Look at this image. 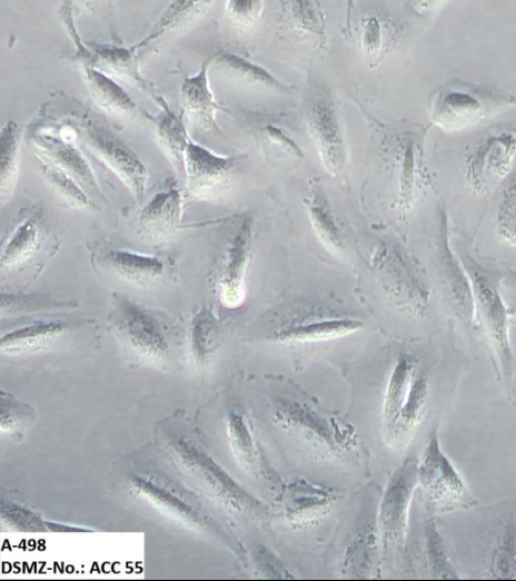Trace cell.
<instances>
[{
	"instance_id": "obj_18",
	"label": "cell",
	"mask_w": 516,
	"mask_h": 581,
	"mask_svg": "<svg viewBox=\"0 0 516 581\" xmlns=\"http://www.w3.org/2000/svg\"><path fill=\"white\" fill-rule=\"evenodd\" d=\"M254 249L251 218H244L227 246L217 276V292L222 306L236 309L246 299V273Z\"/></svg>"
},
{
	"instance_id": "obj_15",
	"label": "cell",
	"mask_w": 516,
	"mask_h": 581,
	"mask_svg": "<svg viewBox=\"0 0 516 581\" xmlns=\"http://www.w3.org/2000/svg\"><path fill=\"white\" fill-rule=\"evenodd\" d=\"M474 297L475 314L500 364L505 378L514 371V355L509 341V322L506 305L489 278L478 270L467 272Z\"/></svg>"
},
{
	"instance_id": "obj_9",
	"label": "cell",
	"mask_w": 516,
	"mask_h": 581,
	"mask_svg": "<svg viewBox=\"0 0 516 581\" xmlns=\"http://www.w3.org/2000/svg\"><path fill=\"white\" fill-rule=\"evenodd\" d=\"M386 141L387 154L396 173L394 208L405 215L415 206L429 181L424 134L413 129L396 131Z\"/></svg>"
},
{
	"instance_id": "obj_33",
	"label": "cell",
	"mask_w": 516,
	"mask_h": 581,
	"mask_svg": "<svg viewBox=\"0 0 516 581\" xmlns=\"http://www.w3.org/2000/svg\"><path fill=\"white\" fill-rule=\"evenodd\" d=\"M0 522L1 529L10 532L40 533L81 530L47 521L41 513L24 502L6 494H2L0 500Z\"/></svg>"
},
{
	"instance_id": "obj_32",
	"label": "cell",
	"mask_w": 516,
	"mask_h": 581,
	"mask_svg": "<svg viewBox=\"0 0 516 581\" xmlns=\"http://www.w3.org/2000/svg\"><path fill=\"white\" fill-rule=\"evenodd\" d=\"M211 65L222 76L236 82L264 86L288 93L292 90V87L279 80L264 67L232 52L216 55L211 58Z\"/></svg>"
},
{
	"instance_id": "obj_37",
	"label": "cell",
	"mask_w": 516,
	"mask_h": 581,
	"mask_svg": "<svg viewBox=\"0 0 516 581\" xmlns=\"http://www.w3.org/2000/svg\"><path fill=\"white\" fill-rule=\"evenodd\" d=\"M37 410L12 393H0V434L12 441H21L26 432L36 423Z\"/></svg>"
},
{
	"instance_id": "obj_16",
	"label": "cell",
	"mask_w": 516,
	"mask_h": 581,
	"mask_svg": "<svg viewBox=\"0 0 516 581\" xmlns=\"http://www.w3.org/2000/svg\"><path fill=\"white\" fill-rule=\"evenodd\" d=\"M516 159V134L488 136L465 156V174L475 194H487L492 183L506 179Z\"/></svg>"
},
{
	"instance_id": "obj_44",
	"label": "cell",
	"mask_w": 516,
	"mask_h": 581,
	"mask_svg": "<svg viewBox=\"0 0 516 581\" xmlns=\"http://www.w3.org/2000/svg\"><path fill=\"white\" fill-rule=\"evenodd\" d=\"M425 533L428 561L433 574L441 579L454 578L455 573L453 572L446 557L444 543L433 521H428L426 524Z\"/></svg>"
},
{
	"instance_id": "obj_22",
	"label": "cell",
	"mask_w": 516,
	"mask_h": 581,
	"mask_svg": "<svg viewBox=\"0 0 516 581\" xmlns=\"http://www.w3.org/2000/svg\"><path fill=\"white\" fill-rule=\"evenodd\" d=\"M327 488L299 480L290 483L282 494V514L294 529L314 524L326 515L336 501Z\"/></svg>"
},
{
	"instance_id": "obj_25",
	"label": "cell",
	"mask_w": 516,
	"mask_h": 581,
	"mask_svg": "<svg viewBox=\"0 0 516 581\" xmlns=\"http://www.w3.org/2000/svg\"><path fill=\"white\" fill-rule=\"evenodd\" d=\"M429 381L417 370L398 417L385 436V442L395 450H401L409 442L426 412L429 401Z\"/></svg>"
},
{
	"instance_id": "obj_29",
	"label": "cell",
	"mask_w": 516,
	"mask_h": 581,
	"mask_svg": "<svg viewBox=\"0 0 516 581\" xmlns=\"http://www.w3.org/2000/svg\"><path fill=\"white\" fill-rule=\"evenodd\" d=\"M188 341L195 365L200 368L208 366L222 341L220 321L211 308L202 306L194 315Z\"/></svg>"
},
{
	"instance_id": "obj_27",
	"label": "cell",
	"mask_w": 516,
	"mask_h": 581,
	"mask_svg": "<svg viewBox=\"0 0 516 581\" xmlns=\"http://www.w3.org/2000/svg\"><path fill=\"white\" fill-rule=\"evenodd\" d=\"M81 70L92 100L102 110L117 117H136L135 101L115 79L89 66L81 67Z\"/></svg>"
},
{
	"instance_id": "obj_35",
	"label": "cell",
	"mask_w": 516,
	"mask_h": 581,
	"mask_svg": "<svg viewBox=\"0 0 516 581\" xmlns=\"http://www.w3.org/2000/svg\"><path fill=\"white\" fill-rule=\"evenodd\" d=\"M21 131L14 120L7 121L0 132V200L3 206L17 186Z\"/></svg>"
},
{
	"instance_id": "obj_42",
	"label": "cell",
	"mask_w": 516,
	"mask_h": 581,
	"mask_svg": "<svg viewBox=\"0 0 516 581\" xmlns=\"http://www.w3.org/2000/svg\"><path fill=\"white\" fill-rule=\"evenodd\" d=\"M506 179L496 208V228L500 239L516 246V173Z\"/></svg>"
},
{
	"instance_id": "obj_11",
	"label": "cell",
	"mask_w": 516,
	"mask_h": 581,
	"mask_svg": "<svg viewBox=\"0 0 516 581\" xmlns=\"http://www.w3.org/2000/svg\"><path fill=\"white\" fill-rule=\"evenodd\" d=\"M417 474L418 460L411 455L389 476L378 510V532L385 551L404 546Z\"/></svg>"
},
{
	"instance_id": "obj_5",
	"label": "cell",
	"mask_w": 516,
	"mask_h": 581,
	"mask_svg": "<svg viewBox=\"0 0 516 581\" xmlns=\"http://www.w3.org/2000/svg\"><path fill=\"white\" fill-rule=\"evenodd\" d=\"M77 142L106 166L128 188L137 203L145 198L148 170L138 155L107 120L91 110L82 111L71 121Z\"/></svg>"
},
{
	"instance_id": "obj_24",
	"label": "cell",
	"mask_w": 516,
	"mask_h": 581,
	"mask_svg": "<svg viewBox=\"0 0 516 581\" xmlns=\"http://www.w3.org/2000/svg\"><path fill=\"white\" fill-rule=\"evenodd\" d=\"M210 66L211 58L204 61L199 71L187 77L181 86L183 110L199 128L206 131L219 130L216 116L220 107L209 87Z\"/></svg>"
},
{
	"instance_id": "obj_43",
	"label": "cell",
	"mask_w": 516,
	"mask_h": 581,
	"mask_svg": "<svg viewBox=\"0 0 516 581\" xmlns=\"http://www.w3.org/2000/svg\"><path fill=\"white\" fill-rule=\"evenodd\" d=\"M287 10L291 24L299 31L322 36L325 30L324 14L315 1H289Z\"/></svg>"
},
{
	"instance_id": "obj_17",
	"label": "cell",
	"mask_w": 516,
	"mask_h": 581,
	"mask_svg": "<svg viewBox=\"0 0 516 581\" xmlns=\"http://www.w3.org/2000/svg\"><path fill=\"white\" fill-rule=\"evenodd\" d=\"M237 163L236 156L217 155L190 139L183 157L188 191L200 200L218 198L229 187Z\"/></svg>"
},
{
	"instance_id": "obj_40",
	"label": "cell",
	"mask_w": 516,
	"mask_h": 581,
	"mask_svg": "<svg viewBox=\"0 0 516 581\" xmlns=\"http://www.w3.org/2000/svg\"><path fill=\"white\" fill-rule=\"evenodd\" d=\"M71 302H59L53 301L43 295H19V294H6L1 293V318L10 319L38 312L54 311L60 308H69L75 306Z\"/></svg>"
},
{
	"instance_id": "obj_46",
	"label": "cell",
	"mask_w": 516,
	"mask_h": 581,
	"mask_svg": "<svg viewBox=\"0 0 516 581\" xmlns=\"http://www.w3.org/2000/svg\"><path fill=\"white\" fill-rule=\"evenodd\" d=\"M266 140L276 146L277 148L286 151L288 155L294 157H304V152L298 142L289 136V134L281 127L275 124H267L262 128Z\"/></svg>"
},
{
	"instance_id": "obj_2",
	"label": "cell",
	"mask_w": 516,
	"mask_h": 581,
	"mask_svg": "<svg viewBox=\"0 0 516 581\" xmlns=\"http://www.w3.org/2000/svg\"><path fill=\"white\" fill-rule=\"evenodd\" d=\"M155 445L204 499L236 519L266 514V508L211 455L196 429L176 412L155 427Z\"/></svg>"
},
{
	"instance_id": "obj_14",
	"label": "cell",
	"mask_w": 516,
	"mask_h": 581,
	"mask_svg": "<svg viewBox=\"0 0 516 581\" xmlns=\"http://www.w3.org/2000/svg\"><path fill=\"white\" fill-rule=\"evenodd\" d=\"M376 267L387 297L407 314L425 316L430 306V290L415 263L398 252H385Z\"/></svg>"
},
{
	"instance_id": "obj_39",
	"label": "cell",
	"mask_w": 516,
	"mask_h": 581,
	"mask_svg": "<svg viewBox=\"0 0 516 581\" xmlns=\"http://www.w3.org/2000/svg\"><path fill=\"white\" fill-rule=\"evenodd\" d=\"M40 171L53 193L70 208H95V201L69 175L40 160Z\"/></svg>"
},
{
	"instance_id": "obj_13",
	"label": "cell",
	"mask_w": 516,
	"mask_h": 581,
	"mask_svg": "<svg viewBox=\"0 0 516 581\" xmlns=\"http://www.w3.org/2000/svg\"><path fill=\"white\" fill-rule=\"evenodd\" d=\"M272 416L282 430L311 440L335 455L348 452L355 443V434L349 426L296 401H277Z\"/></svg>"
},
{
	"instance_id": "obj_12",
	"label": "cell",
	"mask_w": 516,
	"mask_h": 581,
	"mask_svg": "<svg viewBox=\"0 0 516 581\" xmlns=\"http://www.w3.org/2000/svg\"><path fill=\"white\" fill-rule=\"evenodd\" d=\"M90 262L98 270L139 287L165 279L175 265L167 255L141 254L107 242H96L90 247Z\"/></svg>"
},
{
	"instance_id": "obj_34",
	"label": "cell",
	"mask_w": 516,
	"mask_h": 581,
	"mask_svg": "<svg viewBox=\"0 0 516 581\" xmlns=\"http://www.w3.org/2000/svg\"><path fill=\"white\" fill-rule=\"evenodd\" d=\"M227 445L230 454L242 471H251L257 459V449L246 414L238 408L227 413L225 421Z\"/></svg>"
},
{
	"instance_id": "obj_7",
	"label": "cell",
	"mask_w": 516,
	"mask_h": 581,
	"mask_svg": "<svg viewBox=\"0 0 516 581\" xmlns=\"http://www.w3.org/2000/svg\"><path fill=\"white\" fill-rule=\"evenodd\" d=\"M1 326L0 354L7 358H28L51 353L71 341L79 323L59 317H18Z\"/></svg>"
},
{
	"instance_id": "obj_23",
	"label": "cell",
	"mask_w": 516,
	"mask_h": 581,
	"mask_svg": "<svg viewBox=\"0 0 516 581\" xmlns=\"http://www.w3.org/2000/svg\"><path fill=\"white\" fill-rule=\"evenodd\" d=\"M87 47L90 51V58L81 67H92L108 77L119 79L152 97L158 93L140 73L132 49L95 42L87 45Z\"/></svg>"
},
{
	"instance_id": "obj_38",
	"label": "cell",
	"mask_w": 516,
	"mask_h": 581,
	"mask_svg": "<svg viewBox=\"0 0 516 581\" xmlns=\"http://www.w3.org/2000/svg\"><path fill=\"white\" fill-rule=\"evenodd\" d=\"M359 48L366 60L377 65L393 41L391 26L380 16L367 14L360 20Z\"/></svg>"
},
{
	"instance_id": "obj_3",
	"label": "cell",
	"mask_w": 516,
	"mask_h": 581,
	"mask_svg": "<svg viewBox=\"0 0 516 581\" xmlns=\"http://www.w3.org/2000/svg\"><path fill=\"white\" fill-rule=\"evenodd\" d=\"M108 331L129 362L169 371L182 354V329L127 295L113 293Z\"/></svg>"
},
{
	"instance_id": "obj_4",
	"label": "cell",
	"mask_w": 516,
	"mask_h": 581,
	"mask_svg": "<svg viewBox=\"0 0 516 581\" xmlns=\"http://www.w3.org/2000/svg\"><path fill=\"white\" fill-rule=\"evenodd\" d=\"M515 102L513 95L499 89L455 80L431 95L429 118L444 131H462L490 119Z\"/></svg>"
},
{
	"instance_id": "obj_26",
	"label": "cell",
	"mask_w": 516,
	"mask_h": 581,
	"mask_svg": "<svg viewBox=\"0 0 516 581\" xmlns=\"http://www.w3.org/2000/svg\"><path fill=\"white\" fill-rule=\"evenodd\" d=\"M417 370L418 362L414 355L403 352L397 356L388 376L383 398L384 437L390 432L398 417Z\"/></svg>"
},
{
	"instance_id": "obj_41",
	"label": "cell",
	"mask_w": 516,
	"mask_h": 581,
	"mask_svg": "<svg viewBox=\"0 0 516 581\" xmlns=\"http://www.w3.org/2000/svg\"><path fill=\"white\" fill-rule=\"evenodd\" d=\"M490 572L497 579L516 577V528L512 521L503 526L493 545Z\"/></svg>"
},
{
	"instance_id": "obj_1",
	"label": "cell",
	"mask_w": 516,
	"mask_h": 581,
	"mask_svg": "<svg viewBox=\"0 0 516 581\" xmlns=\"http://www.w3.org/2000/svg\"><path fill=\"white\" fill-rule=\"evenodd\" d=\"M108 477L111 485L133 503L180 530L214 539L240 559L245 558L241 544L214 518L204 498L155 444L118 459Z\"/></svg>"
},
{
	"instance_id": "obj_6",
	"label": "cell",
	"mask_w": 516,
	"mask_h": 581,
	"mask_svg": "<svg viewBox=\"0 0 516 581\" xmlns=\"http://www.w3.org/2000/svg\"><path fill=\"white\" fill-rule=\"evenodd\" d=\"M306 119L324 169L333 178L347 183L350 168L347 140L338 107L328 89L322 88L312 97Z\"/></svg>"
},
{
	"instance_id": "obj_21",
	"label": "cell",
	"mask_w": 516,
	"mask_h": 581,
	"mask_svg": "<svg viewBox=\"0 0 516 581\" xmlns=\"http://www.w3.org/2000/svg\"><path fill=\"white\" fill-rule=\"evenodd\" d=\"M364 322L349 316H318L275 329L267 338L275 343L306 345L341 338L359 332Z\"/></svg>"
},
{
	"instance_id": "obj_30",
	"label": "cell",
	"mask_w": 516,
	"mask_h": 581,
	"mask_svg": "<svg viewBox=\"0 0 516 581\" xmlns=\"http://www.w3.org/2000/svg\"><path fill=\"white\" fill-rule=\"evenodd\" d=\"M438 253L439 275L449 297L460 315L466 319H472L475 306L469 276L455 259L446 238L441 239Z\"/></svg>"
},
{
	"instance_id": "obj_28",
	"label": "cell",
	"mask_w": 516,
	"mask_h": 581,
	"mask_svg": "<svg viewBox=\"0 0 516 581\" xmlns=\"http://www.w3.org/2000/svg\"><path fill=\"white\" fill-rule=\"evenodd\" d=\"M310 190V196L305 199L310 226L324 247L333 254H341L345 247L343 230L327 196L318 183Z\"/></svg>"
},
{
	"instance_id": "obj_36",
	"label": "cell",
	"mask_w": 516,
	"mask_h": 581,
	"mask_svg": "<svg viewBox=\"0 0 516 581\" xmlns=\"http://www.w3.org/2000/svg\"><path fill=\"white\" fill-rule=\"evenodd\" d=\"M212 1H175L163 12L151 33L133 49L146 47L165 35L186 28L198 21L210 10Z\"/></svg>"
},
{
	"instance_id": "obj_31",
	"label": "cell",
	"mask_w": 516,
	"mask_h": 581,
	"mask_svg": "<svg viewBox=\"0 0 516 581\" xmlns=\"http://www.w3.org/2000/svg\"><path fill=\"white\" fill-rule=\"evenodd\" d=\"M153 98L161 110L156 116H147L156 124L157 138L165 154L178 169L183 170V157L190 138L182 120V114H175L160 93Z\"/></svg>"
},
{
	"instance_id": "obj_19",
	"label": "cell",
	"mask_w": 516,
	"mask_h": 581,
	"mask_svg": "<svg viewBox=\"0 0 516 581\" xmlns=\"http://www.w3.org/2000/svg\"><path fill=\"white\" fill-rule=\"evenodd\" d=\"M183 201L173 178H168L143 204L138 217V234L159 244L172 237L181 221Z\"/></svg>"
},
{
	"instance_id": "obj_20",
	"label": "cell",
	"mask_w": 516,
	"mask_h": 581,
	"mask_svg": "<svg viewBox=\"0 0 516 581\" xmlns=\"http://www.w3.org/2000/svg\"><path fill=\"white\" fill-rule=\"evenodd\" d=\"M47 229L39 214L21 216L3 240L0 256L2 274H16L30 264L42 250Z\"/></svg>"
},
{
	"instance_id": "obj_8",
	"label": "cell",
	"mask_w": 516,
	"mask_h": 581,
	"mask_svg": "<svg viewBox=\"0 0 516 581\" xmlns=\"http://www.w3.org/2000/svg\"><path fill=\"white\" fill-rule=\"evenodd\" d=\"M77 130L71 121L61 126H34L29 141L39 160L46 161L73 178L91 199H103L92 168L76 146Z\"/></svg>"
},
{
	"instance_id": "obj_45",
	"label": "cell",
	"mask_w": 516,
	"mask_h": 581,
	"mask_svg": "<svg viewBox=\"0 0 516 581\" xmlns=\"http://www.w3.org/2000/svg\"><path fill=\"white\" fill-rule=\"evenodd\" d=\"M264 2L257 0H231L226 3V16L229 22L238 30L250 29L260 18Z\"/></svg>"
},
{
	"instance_id": "obj_10",
	"label": "cell",
	"mask_w": 516,
	"mask_h": 581,
	"mask_svg": "<svg viewBox=\"0 0 516 581\" xmlns=\"http://www.w3.org/2000/svg\"><path fill=\"white\" fill-rule=\"evenodd\" d=\"M418 485L436 511L446 512L469 508L476 501L462 476L443 452L438 436L433 433L418 462Z\"/></svg>"
}]
</instances>
